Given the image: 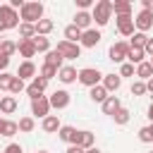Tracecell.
Masks as SVG:
<instances>
[{
  "label": "cell",
  "instance_id": "obj_59",
  "mask_svg": "<svg viewBox=\"0 0 153 153\" xmlns=\"http://www.w3.org/2000/svg\"><path fill=\"white\" fill-rule=\"evenodd\" d=\"M0 98H2V96H0Z\"/></svg>",
  "mask_w": 153,
  "mask_h": 153
},
{
  "label": "cell",
  "instance_id": "obj_21",
  "mask_svg": "<svg viewBox=\"0 0 153 153\" xmlns=\"http://www.w3.org/2000/svg\"><path fill=\"white\" fill-rule=\"evenodd\" d=\"M17 110V98L14 96H2L0 98V112L2 115H12Z\"/></svg>",
  "mask_w": 153,
  "mask_h": 153
},
{
  "label": "cell",
  "instance_id": "obj_38",
  "mask_svg": "<svg viewBox=\"0 0 153 153\" xmlns=\"http://www.w3.org/2000/svg\"><path fill=\"white\" fill-rule=\"evenodd\" d=\"M12 79H14V74H10V72H2V74H0V91H10V84H12Z\"/></svg>",
  "mask_w": 153,
  "mask_h": 153
},
{
  "label": "cell",
  "instance_id": "obj_50",
  "mask_svg": "<svg viewBox=\"0 0 153 153\" xmlns=\"http://www.w3.org/2000/svg\"><path fill=\"white\" fill-rule=\"evenodd\" d=\"M146 117H148V120H151V122H153V103H151V105H148V110H146Z\"/></svg>",
  "mask_w": 153,
  "mask_h": 153
},
{
  "label": "cell",
  "instance_id": "obj_49",
  "mask_svg": "<svg viewBox=\"0 0 153 153\" xmlns=\"http://www.w3.org/2000/svg\"><path fill=\"white\" fill-rule=\"evenodd\" d=\"M146 91H148V93H153V76L146 81Z\"/></svg>",
  "mask_w": 153,
  "mask_h": 153
},
{
  "label": "cell",
  "instance_id": "obj_14",
  "mask_svg": "<svg viewBox=\"0 0 153 153\" xmlns=\"http://www.w3.org/2000/svg\"><path fill=\"white\" fill-rule=\"evenodd\" d=\"M17 76H19L22 81H26V79H33V76H36V65H33L31 60H24V62L19 65V69H17Z\"/></svg>",
  "mask_w": 153,
  "mask_h": 153
},
{
  "label": "cell",
  "instance_id": "obj_32",
  "mask_svg": "<svg viewBox=\"0 0 153 153\" xmlns=\"http://www.w3.org/2000/svg\"><path fill=\"white\" fill-rule=\"evenodd\" d=\"M146 41H148V36H146V33L134 31V36H131V41H129V48H143V45H146Z\"/></svg>",
  "mask_w": 153,
  "mask_h": 153
},
{
  "label": "cell",
  "instance_id": "obj_19",
  "mask_svg": "<svg viewBox=\"0 0 153 153\" xmlns=\"http://www.w3.org/2000/svg\"><path fill=\"white\" fill-rule=\"evenodd\" d=\"M76 29H81V31H86V29H91V24H93V19H91V12H76L74 14V22H72Z\"/></svg>",
  "mask_w": 153,
  "mask_h": 153
},
{
  "label": "cell",
  "instance_id": "obj_1",
  "mask_svg": "<svg viewBox=\"0 0 153 153\" xmlns=\"http://www.w3.org/2000/svg\"><path fill=\"white\" fill-rule=\"evenodd\" d=\"M19 19L24 24H36L38 19H43V5L38 0H31V2H24L22 10H19Z\"/></svg>",
  "mask_w": 153,
  "mask_h": 153
},
{
  "label": "cell",
  "instance_id": "obj_24",
  "mask_svg": "<svg viewBox=\"0 0 153 153\" xmlns=\"http://www.w3.org/2000/svg\"><path fill=\"white\" fill-rule=\"evenodd\" d=\"M33 26H36V36H48L55 24H53V19H45V17H43V19H38Z\"/></svg>",
  "mask_w": 153,
  "mask_h": 153
},
{
  "label": "cell",
  "instance_id": "obj_10",
  "mask_svg": "<svg viewBox=\"0 0 153 153\" xmlns=\"http://www.w3.org/2000/svg\"><path fill=\"white\" fill-rule=\"evenodd\" d=\"M115 26H117V33L120 36H134V17H117L115 19Z\"/></svg>",
  "mask_w": 153,
  "mask_h": 153
},
{
  "label": "cell",
  "instance_id": "obj_2",
  "mask_svg": "<svg viewBox=\"0 0 153 153\" xmlns=\"http://www.w3.org/2000/svg\"><path fill=\"white\" fill-rule=\"evenodd\" d=\"M112 17V2L110 0H98L93 5V12H91V19L96 22V26H105Z\"/></svg>",
  "mask_w": 153,
  "mask_h": 153
},
{
  "label": "cell",
  "instance_id": "obj_43",
  "mask_svg": "<svg viewBox=\"0 0 153 153\" xmlns=\"http://www.w3.org/2000/svg\"><path fill=\"white\" fill-rule=\"evenodd\" d=\"M2 153H24V151H22V146H19V143H7Z\"/></svg>",
  "mask_w": 153,
  "mask_h": 153
},
{
  "label": "cell",
  "instance_id": "obj_46",
  "mask_svg": "<svg viewBox=\"0 0 153 153\" xmlns=\"http://www.w3.org/2000/svg\"><path fill=\"white\" fill-rule=\"evenodd\" d=\"M22 5H24V0H12V2H10L12 10H22Z\"/></svg>",
  "mask_w": 153,
  "mask_h": 153
},
{
  "label": "cell",
  "instance_id": "obj_13",
  "mask_svg": "<svg viewBox=\"0 0 153 153\" xmlns=\"http://www.w3.org/2000/svg\"><path fill=\"white\" fill-rule=\"evenodd\" d=\"M100 86H103L108 93H117V88L122 86V79H120V74H103Z\"/></svg>",
  "mask_w": 153,
  "mask_h": 153
},
{
  "label": "cell",
  "instance_id": "obj_26",
  "mask_svg": "<svg viewBox=\"0 0 153 153\" xmlns=\"http://www.w3.org/2000/svg\"><path fill=\"white\" fill-rule=\"evenodd\" d=\"M127 60H129V65H141V62H146V53H143V48H129Z\"/></svg>",
  "mask_w": 153,
  "mask_h": 153
},
{
  "label": "cell",
  "instance_id": "obj_37",
  "mask_svg": "<svg viewBox=\"0 0 153 153\" xmlns=\"http://www.w3.org/2000/svg\"><path fill=\"white\" fill-rule=\"evenodd\" d=\"M17 131H19V127H17V122H12V120H7V122H5V129H2V136H7V139H10V136H14Z\"/></svg>",
  "mask_w": 153,
  "mask_h": 153
},
{
  "label": "cell",
  "instance_id": "obj_11",
  "mask_svg": "<svg viewBox=\"0 0 153 153\" xmlns=\"http://www.w3.org/2000/svg\"><path fill=\"white\" fill-rule=\"evenodd\" d=\"M31 115H36V117H48L50 115V103H48L45 96L31 100Z\"/></svg>",
  "mask_w": 153,
  "mask_h": 153
},
{
  "label": "cell",
  "instance_id": "obj_22",
  "mask_svg": "<svg viewBox=\"0 0 153 153\" xmlns=\"http://www.w3.org/2000/svg\"><path fill=\"white\" fill-rule=\"evenodd\" d=\"M62 62H65V57H62L57 50H48V53H45V62H43V65H50V67H55V69H62Z\"/></svg>",
  "mask_w": 153,
  "mask_h": 153
},
{
  "label": "cell",
  "instance_id": "obj_42",
  "mask_svg": "<svg viewBox=\"0 0 153 153\" xmlns=\"http://www.w3.org/2000/svg\"><path fill=\"white\" fill-rule=\"evenodd\" d=\"M31 86H36V88H38V91L43 93V91L48 88V81H45L43 76H33V79H31Z\"/></svg>",
  "mask_w": 153,
  "mask_h": 153
},
{
  "label": "cell",
  "instance_id": "obj_20",
  "mask_svg": "<svg viewBox=\"0 0 153 153\" xmlns=\"http://www.w3.org/2000/svg\"><path fill=\"white\" fill-rule=\"evenodd\" d=\"M76 146H79V148H84V151L93 148V146H96V134H93V131H88V129L79 131V143H76Z\"/></svg>",
  "mask_w": 153,
  "mask_h": 153
},
{
  "label": "cell",
  "instance_id": "obj_44",
  "mask_svg": "<svg viewBox=\"0 0 153 153\" xmlns=\"http://www.w3.org/2000/svg\"><path fill=\"white\" fill-rule=\"evenodd\" d=\"M7 67H10V57L0 55V74H2V72H7Z\"/></svg>",
  "mask_w": 153,
  "mask_h": 153
},
{
  "label": "cell",
  "instance_id": "obj_15",
  "mask_svg": "<svg viewBox=\"0 0 153 153\" xmlns=\"http://www.w3.org/2000/svg\"><path fill=\"white\" fill-rule=\"evenodd\" d=\"M41 127H43V131H45V134H57L62 124H60V117H57V115H48V117H43Z\"/></svg>",
  "mask_w": 153,
  "mask_h": 153
},
{
  "label": "cell",
  "instance_id": "obj_52",
  "mask_svg": "<svg viewBox=\"0 0 153 153\" xmlns=\"http://www.w3.org/2000/svg\"><path fill=\"white\" fill-rule=\"evenodd\" d=\"M86 153H103V151H100V148H96V146H93V148H88V151H86Z\"/></svg>",
  "mask_w": 153,
  "mask_h": 153
},
{
  "label": "cell",
  "instance_id": "obj_17",
  "mask_svg": "<svg viewBox=\"0 0 153 153\" xmlns=\"http://www.w3.org/2000/svg\"><path fill=\"white\" fill-rule=\"evenodd\" d=\"M100 108H103V112H105V115H110V117H112V115L122 108V103H120V98H117V96H108V98L100 103Z\"/></svg>",
  "mask_w": 153,
  "mask_h": 153
},
{
  "label": "cell",
  "instance_id": "obj_5",
  "mask_svg": "<svg viewBox=\"0 0 153 153\" xmlns=\"http://www.w3.org/2000/svg\"><path fill=\"white\" fill-rule=\"evenodd\" d=\"M65 60H76L79 55H81V48H79V43H69V41H57V48H55Z\"/></svg>",
  "mask_w": 153,
  "mask_h": 153
},
{
  "label": "cell",
  "instance_id": "obj_18",
  "mask_svg": "<svg viewBox=\"0 0 153 153\" xmlns=\"http://www.w3.org/2000/svg\"><path fill=\"white\" fill-rule=\"evenodd\" d=\"M112 12H115V17H131V2L129 0H115Z\"/></svg>",
  "mask_w": 153,
  "mask_h": 153
},
{
  "label": "cell",
  "instance_id": "obj_30",
  "mask_svg": "<svg viewBox=\"0 0 153 153\" xmlns=\"http://www.w3.org/2000/svg\"><path fill=\"white\" fill-rule=\"evenodd\" d=\"M17 53V43L14 41H7V38H2V43H0V55H5V57H12Z\"/></svg>",
  "mask_w": 153,
  "mask_h": 153
},
{
  "label": "cell",
  "instance_id": "obj_16",
  "mask_svg": "<svg viewBox=\"0 0 153 153\" xmlns=\"http://www.w3.org/2000/svg\"><path fill=\"white\" fill-rule=\"evenodd\" d=\"M76 74H79V72H76L72 65H62V69L57 72V79H60L62 84H74V81H76Z\"/></svg>",
  "mask_w": 153,
  "mask_h": 153
},
{
  "label": "cell",
  "instance_id": "obj_27",
  "mask_svg": "<svg viewBox=\"0 0 153 153\" xmlns=\"http://www.w3.org/2000/svg\"><path fill=\"white\" fill-rule=\"evenodd\" d=\"M136 76H139V81H148V79L153 76V67H151V62H141V65H136Z\"/></svg>",
  "mask_w": 153,
  "mask_h": 153
},
{
  "label": "cell",
  "instance_id": "obj_33",
  "mask_svg": "<svg viewBox=\"0 0 153 153\" xmlns=\"http://www.w3.org/2000/svg\"><path fill=\"white\" fill-rule=\"evenodd\" d=\"M17 127H19V131H33V127H36V122H33V117L31 115H26V117H22L19 122H17Z\"/></svg>",
  "mask_w": 153,
  "mask_h": 153
},
{
  "label": "cell",
  "instance_id": "obj_28",
  "mask_svg": "<svg viewBox=\"0 0 153 153\" xmlns=\"http://www.w3.org/2000/svg\"><path fill=\"white\" fill-rule=\"evenodd\" d=\"M108 96H110V93H108V91H105V88H103L100 84H98V86H93V88L88 91V98H91L93 103H103V100H105Z\"/></svg>",
  "mask_w": 153,
  "mask_h": 153
},
{
  "label": "cell",
  "instance_id": "obj_8",
  "mask_svg": "<svg viewBox=\"0 0 153 153\" xmlns=\"http://www.w3.org/2000/svg\"><path fill=\"white\" fill-rule=\"evenodd\" d=\"M151 26H153V12H151V10H141V12L134 17V29L141 31V33H146Z\"/></svg>",
  "mask_w": 153,
  "mask_h": 153
},
{
  "label": "cell",
  "instance_id": "obj_7",
  "mask_svg": "<svg viewBox=\"0 0 153 153\" xmlns=\"http://www.w3.org/2000/svg\"><path fill=\"white\" fill-rule=\"evenodd\" d=\"M48 103H50V108H55V110H65V108L72 103V96H69L65 88H57V91H53V93H50Z\"/></svg>",
  "mask_w": 153,
  "mask_h": 153
},
{
  "label": "cell",
  "instance_id": "obj_36",
  "mask_svg": "<svg viewBox=\"0 0 153 153\" xmlns=\"http://www.w3.org/2000/svg\"><path fill=\"white\" fill-rule=\"evenodd\" d=\"M22 91H26V84L14 74V79H12V84H10V93H22Z\"/></svg>",
  "mask_w": 153,
  "mask_h": 153
},
{
  "label": "cell",
  "instance_id": "obj_29",
  "mask_svg": "<svg viewBox=\"0 0 153 153\" xmlns=\"http://www.w3.org/2000/svg\"><path fill=\"white\" fill-rule=\"evenodd\" d=\"M33 45H36V53H48L50 50V38L48 36H33Z\"/></svg>",
  "mask_w": 153,
  "mask_h": 153
},
{
  "label": "cell",
  "instance_id": "obj_23",
  "mask_svg": "<svg viewBox=\"0 0 153 153\" xmlns=\"http://www.w3.org/2000/svg\"><path fill=\"white\" fill-rule=\"evenodd\" d=\"M74 136H76V129H74V127H69V124H62V127H60V131H57V139H60V141H65V143H69V146H72Z\"/></svg>",
  "mask_w": 153,
  "mask_h": 153
},
{
  "label": "cell",
  "instance_id": "obj_53",
  "mask_svg": "<svg viewBox=\"0 0 153 153\" xmlns=\"http://www.w3.org/2000/svg\"><path fill=\"white\" fill-rule=\"evenodd\" d=\"M148 131H151V136H153V122H151V124H148Z\"/></svg>",
  "mask_w": 153,
  "mask_h": 153
},
{
  "label": "cell",
  "instance_id": "obj_41",
  "mask_svg": "<svg viewBox=\"0 0 153 153\" xmlns=\"http://www.w3.org/2000/svg\"><path fill=\"white\" fill-rule=\"evenodd\" d=\"M139 141H141V143H153V136H151L148 127H141V129H139Z\"/></svg>",
  "mask_w": 153,
  "mask_h": 153
},
{
  "label": "cell",
  "instance_id": "obj_47",
  "mask_svg": "<svg viewBox=\"0 0 153 153\" xmlns=\"http://www.w3.org/2000/svg\"><path fill=\"white\" fill-rule=\"evenodd\" d=\"M65 153H86V151H84V148H79V146H69Z\"/></svg>",
  "mask_w": 153,
  "mask_h": 153
},
{
  "label": "cell",
  "instance_id": "obj_57",
  "mask_svg": "<svg viewBox=\"0 0 153 153\" xmlns=\"http://www.w3.org/2000/svg\"><path fill=\"white\" fill-rule=\"evenodd\" d=\"M0 43H2V36H0Z\"/></svg>",
  "mask_w": 153,
  "mask_h": 153
},
{
  "label": "cell",
  "instance_id": "obj_25",
  "mask_svg": "<svg viewBox=\"0 0 153 153\" xmlns=\"http://www.w3.org/2000/svg\"><path fill=\"white\" fill-rule=\"evenodd\" d=\"M65 41L79 43V41H81V29H76L74 24H67V26H65Z\"/></svg>",
  "mask_w": 153,
  "mask_h": 153
},
{
  "label": "cell",
  "instance_id": "obj_54",
  "mask_svg": "<svg viewBox=\"0 0 153 153\" xmlns=\"http://www.w3.org/2000/svg\"><path fill=\"white\" fill-rule=\"evenodd\" d=\"M148 62H151V67H153V55H151V60H148Z\"/></svg>",
  "mask_w": 153,
  "mask_h": 153
},
{
  "label": "cell",
  "instance_id": "obj_39",
  "mask_svg": "<svg viewBox=\"0 0 153 153\" xmlns=\"http://www.w3.org/2000/svg\"><path fill=\"white\" fill-rule=\"evenodd\" d=\"M122 76H136V69H134V65H129V62H122V67H120V79Z\"/></svg>",
  "mask_w": 153,
  "mask_h": 153
},
{
  "label": "cell",
  "instance_id": "obj_3",
  "mask_svg": "<svg viewBox=\"0 0 153 153\" xmlns=\"http://www.w3.org/2000/svg\"><path fill=\"white\" fill-rule=\"evenodd\" d=\"M7 29H19V12L10 5H0V33Z\"/></svg>",
  "mask_w": 153,
  "mask_h": 153
},
{
  "label": "cell",
  "instance_id": "obj_55",
  "mask_svg": "<svg viewBox=\"0 0 153 153\" xmlns=\"http://www.w3.org/2000/svg\"><path fill=\"white\" fill-rule=\"evenodd\" d=\"M36 153H48V151H36Z\"/></svg>",
  "mask_w": 153,
  "mask_h": 153
},
{
  "label": "cell",
  "instance_id": "obj_35",
  "mask_svg": "<svg viewBox=\"0 0 153 153\" xmlns=\"http://www.w3.org/2000/svg\"><path fill=\"white\" fill-rule=\"evenodd\" d=\"M57 72H60V69H55V67H50V65H43L38 76H43L45 81H50V79H55V76H57Z\"/></svg>",
  "mask_w": 153,
  "mask_h": 153
},
{
  "label": "cell",
  "instance_id": "obj_9",
  "mask_svg": "<svg viewBox=\"0 0 153 153\" xmlns=\"http://www.w3.org/2000/svg\"><path fill=\"white\" fill-rule=\"evenodd\" d=\"M100 38H103V36H100V31L91 26V29L81 31V41H79V43H81L84 48H96V45L100 43Z\"/></svg>",
  "mask_w": 153,
  "mask_h": 153
},
{
  "label": "cell",
  "instance_id": "obj_34",
  "mask_svg": "<svg viewBox=\"0 0 153 153\" xmlns=\"http://www.w3.org/2000/svg\"><path fill=\"white\" fill-rule=\"evenodd\" d=\"M19 36H22V38H33V36H36V26L19 22Z\"/></svg>",
  "mask_w": 153,
  "mask_h": 153
},
{
  "label": "cell",
  "instance_id": "obj_31",
  "mask_svg": "<svg viewBox=\"0 0 153 153\" xmlns=\"http://www.w3.org/2000/svg\"><path fill=\"white\" fill-rule=\"evenodd\" d=\"M129 117H131V112L127 110V108H120L115 115H112V120H115V124H120V127H124L127 122H129Z\"/></svg>",
  "mask_w": 153,
  "mask_h": 153
},
{
  "label": "cell",
  "instance_id": "obj_51",
  "mask_svg": "<svg viewBox=\"0 0 153 153\" xmlns=\"http://www.w3.org/2000/svg\"><path fill=\"white\" fill-rule=\"evenodd\" d=\"M5 122H7V120H5V117H0V136H2V129H5Z\"/></svg>",
  "mask_w": 153,
  "mask_h": 153
},
{
  "label": "cell",
  "instance_id": "obj_12",
  "mask_svg": "<svg viewBox=\"0 0 153 153\" xmlns=\"http://www.w3.org/2000/svg\"><path fill=\"white\" fill-rule=\"evenodd\" d=\"M17 53L22 55V57H33L36 55V45H33V38H19L17 41Z\"/></svg>",
  "mask_w": 153,
  "mask_h": 153
},
{
  "label": "cell",
  "instance_id": "obj_48",
  "mask_svg": "<svg viewBox=\"0 0 153 153\" xmlns=\"http://www.w3.org/2000/svg\"><path fill=\"white\" fill-rule=\"evenodd\" d=\"M151 2L153 0H141V10H151Z\"/></svg>",
  "mask_w": 153,
  "mask_h": 153
},
{
  "label": "cell",
  "instance_id": "obj_56",
  "mask_svg": "<svg viewBox=\"0 0 153 153\" xmlns=\"http://www.w3.org/2000/svg\"><path fill=\"white\" fill-rule=\"evenodd\" d=\"M151 12H153V2H151Z\"/></svg>",
  "mask_w": 153,
  "mask_h": 153
},
{
  "label": "cell",
  "instance_id": "obj_40",
  "mask_svg": "<svg viewBox=\"0 0 153 153\" xmlns=\"http://www.w3.org/2000/svg\"><path fill=\"white\" fill-rule=\"evenodd\" d=\"M129 91H131V96H143L146 93V81H134Z\"/></svg>",
  "mask_w": 153,
  "mask_h": 153
},
{
  "label": "cell",
  "instance_id": "obj_4",
  "mask_svg": "<svg viewBox=\"0 0 153 153\" xmlns=\"http://www.w3.org/2000/svg\"><path fill=\"white\" fill-rule=\"evenodd\" d=\"M76 79H79L84 86L93 88V86H98V84L103 81V72H100V69H93V67H84V69H79Z\"/></svg>",
  "mask_w": 153,
  "mask_h": 153
},
{
  "label": "cell",
  "instance_id": "obj_58",
  "mask_svg": "<svg viewBox=\"0 0 153 153\" xmlns=\"http://www.w3.org/2000/svg\"><path fill=\"white\" fill-rule=\"evenodd\" d=\"M151 153H153V151H151Z\"/></svg>",
  "mask_w": 153,
  "mask_h": 153
},
{
  "label": "cell",
  "instance_id": "obj_6",
  "mask_svg": "<svg viewBox=\"0 0 153 153\" xmlns=\"http://www.w3.org/2000/svg\"><path fill=\"white\" fill-rule=\"evenodd\" d=\"M127 55H129V43H124V41L112 43V45H110V50H108V57H110L112 62H120V65L127 60Z\"/></svg>",
  "mask_w": 153,
  "mask_h": 153
},
{
  "label": "cell",
  "instance_id": "obj_45",
  "mask_svg": "<svg viewBox=\"0 0 153 153\" xmlns=\"http://www.w3.org/2000/svg\"><path fill=\"white\" fill-rule=\"evenodd\" d=\"M143 53H146V55H153V38H148V41H146V45H143Z\"/></svg>",
  "mask_w": 153,
  "mask_h": 153
}]
</instances>
